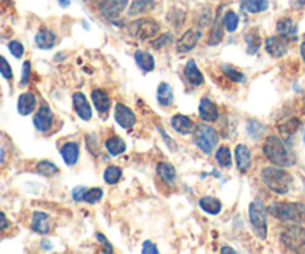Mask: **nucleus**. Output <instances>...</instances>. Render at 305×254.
I'll return each instance as SVG.
<instances>
[{"mask_svg": "<svg viewBox=\"0 0 305 254\" xmlns=\"http://www.w3.org/2000/svg\"><path fill=\"white\" fill-rule=\"evenodd\" d=\"M171 126L174 127L175 132H178L180 135H190L194 132V124L193 121L181 114H177L171 118Z\"/></svg>", "mask_w": 305, "mask_h": 254, "instance_id": "nucleus-21", "label": "nucleus"}, {"mask_svg": "<svg viewBox=\"0 0 305 254\" xmlns=\"http://www.w3.org/2000/svg\"><path fill=\"white\" fill-rule=\"evenodd\" d=\"M304 141H305V133H304Z\"/></svg>", "mask_w": 305, "mask_h": 254, "instance_id": "nucleus-52", "label": "nucleus"}, {"mask_svg": "<svg viewBox=\"0 0 305 254\" xmlns=\"http://www.w3.org/2000/svg\"><path fill=\"white\" fill-rule=\"evenodd\" d=\"M32 229L41 235H47L51 230V218L48 214L42 211L33 212V220H32Z\"/></svg>", "mask_w": 305, "mask_h": 254, "instance_id": "nucleus-16", "label": "nucleus"}, {"mask_svg": "<svg viewBox=\"0 0 305 254\" xmlns=\"http://www.w3.org/2000/svg\"><path fill=\"white\" fill-rule=\"evenodd\" d=\"M281 244L293 253H305V229L301 226H289L280 235Z\"/></svg>", "mask_w": 305, "mask_h": 254, "instance_id": "nucleus-5", "label": "nucleus"}, {"mask_svg": "<svg viewBox=\"0 0 305 254\" xmlns=\"http://www.w3.org/2000/svg\"><path fill=\"white\" fill-rule=\"evenodd\" d=\"M222 253H232V254H235V250H232V248H229L228 245H225V247L222 248Z\"/></svg>", "mask_w": 305, "mask_h": 254, "instance_id": "nucleus-49", "label": "nucleus"}, {"mask_svg": "<svg viewBox=\"0 0 305 254\" xmlns=\"http://www.w3.org/2000/svg\"><path fill=\"white\" fill-rule=\"evenodd\" d=\"M59 2H60L61 6H64V8H66V6H69V0H59Z\"/></svg>", "mask_w": 305, "mask_h": 254, "instance_id": "nucleus-51", "label": "nucleus"}, {"mask_svg": "<svg viewBox=\"0 0 305 254\" xmlns=\"http://www.w3.org/2000/svg\"><path fill=\"white\" fill-rule=\"evenodd\" d=\"M105 147L108 150V153L111 156H120L126 151V142L123 141L120 136H111L110 139H107L105 142Z\"/></svg>", "mask_w": 305, "mask_h": 254, "instance_id": "nucleus-30", "label": "nucleus"}, {"mask_svg": "<svg viewBox=\"0 0 305 254\" xmlns=\"http://www.w3.org/2000/svg\"><path fill=\"white\" fill-rule=\"evenodd\" d=\"M193 141H194V145L200 151H204L205 154H210L217 147L220 138H219V133L216 132V129L207 126V124H200V126L194 127Z\"/></svg>", "mask_w": 305, "mask_h": 254, "instance_id": "nucleus-4", "label": "nucleus"}, {"mask_svg": "<svg viewBox=\"0 0 305 254\" xmlns=\"http://www.w3.org/2000/svg\"><path fill=\"white\" fill-rule=\"evenodd\" d=\"M157 175H159L163 181H166V183H172V181L177 178L175 168H174L171 163H168V162H162V163L157 165Z\"/></svg>", "mask_w": 305, "mask_h": 254, "instance_id": "nucleus-31", "label": "nucleus"}, {"mask_svg": "<svg viewBox=\"0 0 305 254\" xmlns=\"http://www.w3.org/2000/svg\"><path fill=\"white\" fill-rule=\"evenodd\" d=\"M216 160L222 168H229L232 165V156H231V151L226 145L219 148V151L216 154Z\"/></svg>", "mask_w": 305, "mask_h": 254, "instance_id": "nucleus-35", "label": "nucleus"}, {"mask_svg": "<svg viewBox=\"0 0 305 254\" xmlns=\"http://www.w3.org/2000/svg\"><path fill=\"white\" fill-rule=\"evenodd\" d=\"M159 30H160V24L153 18H141V20L133 21L129 26L130 35L141 39V41L154 38L159 33Z\"/></svg>", "mask_w": 305, "mask_h": 254, "instance_id": "nucleus-7", "label": "nucleus"}, {"mask_svg": "<svg viewBox=\"0 0 305 254\" xmlns=\"http://www.w3.org/2000/svg\"><path fill=\"white\" fill-rule=\"evenodd\" d=\"M219 115H220L219 114V108H217V105L211 99H208V97L200 99V103H199V117L204 121L213 123V121H216L219 118Z\"/></svg>", "mask_w": 305, "mask_h": 254, "instance_id": "nucleus-13", "label": "nucleus"}, {"mask_svg": "<svg viewBox=\"0 0 305 254\" xmlns=\"http://www.w3.org/2000/svg\"><path fill=\"white\" fill-rule=\"evenodd\" d=\"M9 227V220L6 218V215L3 212H0V232L6 230Z\"/></svg>", "mask_w": 305, "mask_h": 254, "instance_id": "nucleus-46", "label": "nucleus"}, {"mask_svg": "<svg viewBox=\"0 0 305 254\" xmlns=\"http://www.w3.org/2000/svg\"><path fill=\"white\" fill-rule=\"evenodd\" d=\"M277 32L286 41H295L298 38V26L292 18H281L277 23Z\"/></svg>", "mask_w": 305, "mask_h": 254, "instance_id": "nucleus-14", "label": "nucleus"}, {"mask_svg": "<svg viewBox=\"0 0 305 254\" xmlns=\"http://www.w3.org/2000/svg\"><path fill=\"white\" fill-rule=\"evenodd\" d=\"M184 75L187 78V81L191 84V85H200L204 84V75L200 73V70L197 69V66L194 63V60H188L185 67H184Z\"/></svg>", "mask_w": 305, "mask_h": 254, "instance_id": "nucleus-22", "label": "nucleus"}, {"mask_svg": "<svg viewBox=\"0 0 305 254\" xmlns=\"http://www.w3.org/2000/svg\"><path fill=\"white\" fill-rule=\"evenodd\" d=\"M172 44V35L171 33H165V35H160L157 39H153L151 41V47H154L156 50H160L166 45Z\"/></svg>", "mask_w": 305, "mask_h": 254, "instance_id": "nucleus-39", "label": "nucleus"}, {"mask_svg": "<svg viewBox=\"0 0 305 254\" xmlns=\"http://www.w3.org/2000/svg\"><path fill=\"white\" fill-rule=\"evenodd\" d=\"M0 75H2L5 79H8V81H11L12 76H14V72H12L11 64L8 63V60H6L3 56H0Z\"/></svg>", "mask_w": 305, "mask_h": 254, "instance_id": "nucleus-41", "label": "nucleus"}, {"mask_svg": "<svg viewBox=\"0 0 305 254\" xmlns=\"http://www.w3.org/2000/svg\"><path fill=\"white\" fill-rule=\"evenodd\" d=\"M223 30H225V26H223V20L220 18V9H219L217 17L214 20V24H213V29H211L208 45H219L223 41V35H225Z\"/></svg>", "mask_w": 305, "mask_h": 254, "instance_id": "nucleus-25", "label": "nucleus"}, {"mask_svg": "<svg viewBox=\"0 0 305 254\" xmlns=\"http://www.w3.org/2000/svg\"><path fill=\"white\" fill-rule=\"evenodd\" d=\"M248 217L251 227L257 238L265 239L268 233V226H266V215H265V208L260 200H253L248 206Z\"/></svg>", "mask_w": 305, "mask_h": 254, "instance_id": "nucleus-6", "label": "nucleus"}, {"mask_svg": "<svg viewBox=\"0 0 305 254\" xmlns=\"http://www.w3.org/2000/svg\"><path fill=\"white\" fill-rule=\"evenodd\" d=\"M72 102H73V108L78 114V117L81 120H85L88 121L91 118V106L90 103L87 102L85 96L82 93H75L73 97H72Z\"/></svg>", "mask_w": 305, "mask_h": 254, "instance_id": "nucleus-15", "label": "nucleus"}, {"mask_svg": "<svg viewBox=\"0 0 305 254\" xmlns=\"http://www.w3.org/2000/svg\"><path fill=\"white\" fill-rule=\"evenodd\" d=\"M142 253L144 254H157L159 253V250H157L156 244H153L151 241H145V242L142 244Z\"/></svg>", "mask_w": 305, "mask_h": 254, "instance_id": "nucleus-44", "label": "nucleus"}, {"mask_svg": "<svg viewBox=\"0 0 305 254\" xmlns=\"http://www.w3.org/2000/svg\"><path fill=\"white\" fill-rule=\"evenodd\" d=\"M241 8L248 14H259V12H265L269 8V2L268 0H243Z\"/></svg>", "mask_w": 305, "mask_h": 254, "instance_id": "nucleus-28", "label": "nucleus"}, {"mask_svg": "<svg viewBox=\"0 0 305 254\" xmlns=\"http://www.w3.org/2000/svg\"><path fill=\"white\" fill-rule=\"evenodd\" d=\"M154 6V0H133V3L129 8V15L136 17L147 11H150Z\"/></svg>", "mask_w": 305, "mask_h": 254, "instance_id": "nucleus-32", "label": "nucleus"}, {"mask_svg": "<svg viewBox=\"0 0 305 254\" xmlns=\"http://www.w3.org/2000/svg\"><path fill=\"white\" fill-rule=\"evenodd\" d=\"M35 41H36V45L41 50H50V48H53L56 45L57 35L50 29H42L41 32H38Z\"/></svg>", "mask_w": 305, "mask_h": 254, "instance_id": "nucleus-20", "label": "nucleus"}, {"mask_svg": "<svg viewBox=\"0 0 305 254\" xmlns=\"http://www.w3.org/2000/svg\"><path fill=\"white\" fill-rule=\"evenodd\" d=\"M247 132L253 139H257L265 132V127H263V124H260L259 121H250L247 124Z\"/></svg>", "mask_w": 305, "mask_h": 254, "instance_id": "nucleus-40", "label": "nucleus"}, {"mask_svg": "<svg viewBox=\"0 0 305 254\" xmlns=\"http://www.w3.org/2000/svg\"><path fill=\"white\" fill-rule=\"evenodd\" d=\"M8 48H9L11 54H12L15 59H20V57L24 54V47H23V44L18 42V41H11V42L8 44Z\"/></svg>", "mask_w": 305, "mask_h": 254, "instance_id": "nucleus-42", "label": "nucleus"}, {"mask_svg": "<svg viewBox=\"0 0 305 254\" xmlns=\"http://www.w3.org/2000/svg\"><path fill=\"white\" fill-rule=\"evenodd\" d=\"M91 100H93V105L97 109V112L102 117H107V114L111 108V99H110L108 93L105 90L96 88L91 91Z\"/></svg>", "mask_w": 305, "mask_h": 254, "instance_id": "nucleus-12", "label": "nucleus"}, {"mask_svg": "<svg viewBox=\"0 0 305 254\" xmlns=\"http://www.w3.org/2000/svg\"><path fill=\"white\" fill-rule=\"evenodd\" d=\"M157 102L165 108L172 106V103H174V91H172V87L168 82H162L159 85V88H157Z\"/></svg>", "mask_w": 305, "mask_h": 254, "instance_id": "nucleus-23", "label": "nucleus"}, {"mask_svg": "<svg viewBox=\"0 0 305 254\" xmlns=\"http://www.w3.org/2000/svg\"><path fill=\"white\" fill-rule=\"evenodd\" d=\"M102 196H104V190L102 189H91V190H85L82 200H85L87 203L93 205V203H97L102 199Z\"/></svg>", "mask_w": 305, "mask_h": 254, "instance_id": "nucleus-37", "label": "nucleus"}, {"mask_svg": "<svg viewBox=\"0 0 305 254\" xmlns=\"http://www.w3.org/2000/svg\"><path fill=\"white\" fill-rule=\"evenodd\" d=\"M199 206L202 208V211L211 215H217L222 211V202L217 197H211V196L202 197L199 200Z\"/></svg>", "mask_w": 305, "mask_h": 254, "instance_id": "nucleus-26", "label": "nucleus"}, {"mask_svg": "<svg viewBox=\"0 0 305 254\" xmlns=\"http://www.w3.org/2000/svg\"><path fill=\"white\" fill-rule=\"evenodd\" d=\"M238 24H240V17L237 15V12L228 11L225 14V17H223V26H225V29L229 33H234L238 29Z\"/></svg>", "mask_w": 305, "mask_h": 254, "instance_id": "nucleus-34", "label": "nucleus"}, {"mask_svg": "<svg viewBox=\"0 0 305 254\" xmlns=\"http://www.w3.org/2000/svg\"><path fill=\"white\" fill-rule=\"evenodd\" d=\"M60 154L67 166H73L79 159V145L76 142H66L60 148Z\"/></svg>", "mask_w": 305, "mask_h": 254, "instance_id": "nucleus-18", "label": "nucleus"}, {"mask_svg": "<svg viewBox=\"0 0 305 254\" xmlns=\"http://www.w3.org/2000/svg\"><path fill=\"white\" fill-rule=\"evenodd\" d=\"M265 50L272 57H283L287 53L289 45L287 41L281 36H271L265 41Z\"/></svg>", "mask_w": 305, "mask_h": 254, "instance_id": "nucleus-11", "label": "nucleus"}, {"mask_svg": "<svg viewBox=\"0 0 305 254\" xmlns=\"http://www.w3.org/2000/svg\"><path fill=\"white\" fill-rule=\"evenodd\" d=\"M135 62L136 64L144 70V72H151L154 70V59L150 53L147 51H142V50H138L135 53Z\"/></svg>", "mask_w": 305, "mask_h": 254, "instance_id": "nucleus-27", "label": "nucleus"}, {"mask_svg": "<svg viewBox=\"0 0 305 254\" xmlns=\"http://www.w3.org/2000/svg\"><path fill=\"white\" fill-rule=\"evenodd\" d=\"M114 118L117 121V124L123 129H132L136 124V117L133 114V111L130 108H127L123 103H117L116 109H114Z\"/></svg>", "mask_w": 305, "mask_h": 254, "instance_id": "nucleus-9", "label": "nucleus"}, {"mask_svg": "<svg viewBox=\"0 0 305 254\" xmlns=\"http://www.w3.org/2000/svg\"><path fill=\"white\" fill-rule=\"evenodd\" d=\"M84 193H85V187H76V189H73V191H72V196H73V199L76 202H81L82 197H84Z\"/></svg>", "mask_w": 305, "mask_h": 254, "instance_id": "nucleus-45", "label": "nucleus"}, {"mask_svg": "<svg viewBox=\"0 0 305 254\" xmlns=\"http://www.w3.org/2000/svg\"><path fill=\"white\" fill-rule=\"evenodd\" d=\"M245 42H247V53L248 54H256L262 45V39H260V35L257 33V30H250L248 33L244 35Z\"/></svg>", "mask_w": 305, "mask_h": 254, "instance_id": "nucleus-29", "label": "nucleus"}, {"mask_svg": "<svg viewBox=\"0 0 305 254\" xmlns=\"http://www.w3.org/2000/svg\"><path fill=\"white\" fill-rule=\"evenodd\" d=\"M265 157L278 168H290L295 165L293 153L286 147L283 139L277 136H268L263 142Z\"/></svg>", "mask_w": 305, "mask_h": 254, "instance_id": "nucleus-1", "label": "nucleus"}, {"mask_svg": "<svg viewBox=\"0 0 305 254\" xmlns=\"http://www.w3.org/2000/svg\"><path fill=\"white\" fill-rule=\"evenodd\" d=\"M223 72H225V75L231 79V81H235V82H243L245 79L244 73H241V72H238L235 67H232V66H228V64H225L223 66Z\"/></svg>", "mask_w": 305, "mask_h": 254, "instance_id": "nucleus-38", "label": "nucleus"}, {"mask_svg": "<svg viewBox=\"0 0 305 254\" xmlns=\"http://www.w3.org/2000/svg\"><path fill=\"white\" fill-rule=\"evenodd\" d=\"M123 172L120 168H117V166H108L105 169V172H104V180L108 184H117L120 181Z\"/></svg>", "mask_w": 305, "mask_h": 254, "instance_id": "nucleus-36", "label": "nucleus"}, {"mask_svg": "<svg viewBox=\"0 0 305 254\" xmlns=\"http://www.w3.org/2000/svg\"><path fill=\"white\" fill-rule=\"evenodd\" d=\"M301 56H302V59H304L305 62V42L301 44Z\"/></svg>", "mask_w": 305, "mask_h": 254, "instance_id": "nucleus-50", "label": "nucleus"}, {"mask_svg": "<svg viewBox=\"0 0 305 254\" xmlns=\"http://www.w3.org/2000/svg\"><path fill=\"white\" fill-rule=\"evenodd\" d=\"M269 214L284 223H305V203L277 202L268 208Z\"/></svg>", "mask_w": 305, "mask_h": 254, "instance_id": "nucleus-3", "label": "nucleus"}, {"mask_svg": "<svg viewBox=\"0 0 305 254\" xmlns=\"http://www.w3.org/2000/svg\"><path fill=\"white\" fill-rule=\"evenodd\" d=\"M127 6V0H110L104 9H102V15H105L107 18H116L122 14L123 11Z\"/></svg>", "mask_w": 305, "mask_h": 254, "instance_id": "nucleus-24", "label": "nucleus"}, {"mask_svg": "<svg viewBox=\"0 0 305 254\" xmlns=\"http://www.w3.org/2000/svg\"><path fill=\"white\" fill-rule=\"evenodd\" d=\"M96 238H97V239H99V241H100V242H102L104 245H107V247H108V248L111 250V253H113V245H111V244H110V242H108V241H107V239H105L104 236H102V233H96Z\"/></svg>", "mask_w": 305, "mask_h": 254, "instance_id": "nucleus-47", "label": "nucleus"}, {"mask_svg": "<svg viewBox=\"0 0 305 254\" xmlns=\"http://www.w3.org/2000/svg\"><path fill=\"white\" fill-rule=\"evenodd\" d=\"M36 169H38V172H39L41 175L48 177V178L56 177L57 172H59V168H57L53 162H50V160H42V162H39L38 166H36Z\"/></svg>", "mask_w": 305, "mask_h": 254, "instance_id": "nucleus-33", "label": "nucleus"}, {"mask_svg": "<svg viewBox=\"0 0 305 254\" xmlns=\"http://www.w3.org/2000/svg\"><path fill=\"white\" fill-rule=\"evenodd\" d=\"M30 72H32V67H30V62H24L23 63V73H21V81H20V85L21 87H26L29 84V79H30Z\"/></svg>", "mask_w": 305, "mask_h": 254, "instance_id": "nucleus-43", "label": "nucleus"}, {"mask_svg": "<svg viewBox=\"0 0 305 254\" xmlns=\"http://www.w3.org/2000/svg\"><path fill=\"white\" fill-rule=\"evenodd\" d=\"M53 120H54V115H53L51 108L47 103H44L38 109L36 115L33 117V124L39 132H47V130H50V127L53 126Z\"/></svg>", "mask_w": 305, "mask_h": 254, "instance_id": "nucleus-10", "label": "nucleus"}, {"mask_svg": "<svg viewBox=\"0 0 305 254\" xmlns=\"http://www.w3.org/2000/svg\"><path fill=\"white\" fill-rule=\"evenodd\" d=\"M235 160H237V166L241 172H247L248 168L251 166V151L250 148L244 145V144H240L237 145L235 148Z\"/></svg>", "mask_w": 305, "mask_h": 254, "instance_id": "nucleus-17", "label": "nucleus"}, {"mask_svg": "<svg viewBox=\"0 0 305 254\" xmlns=\"http://www.w3.org/2000/svg\"><path fill=\"white\" fill-rule=\"evenodd\" d=\"M260 177H262V181L266 184V187L277 194H286L290 190V186L293 183L292 175L278 166L277 168L268 166V168L262 169Z\"/></svg>", "mask_w": 305, "mask_h": 254, "instance_id": "nucleus-2", "label": "nucleus"}, {"mask_svg": "<svg viewBox=\"0 0 305 254\" xmlns=\"http://www.w3.org/2000/svg\"><path fill=\"white\" fill-rule=\"evenodd\" d=\"M200 36H202V32L197 30V29L187 30L183 36L177 41V51L178 53H188V51H191L197 45V42L200 41Z\"/></svg>", "mask_w": 305, "mask_h": 254, "instance_id": "nucleus-8", "label": "nucleus"}, {"mask_svg": "<svg viewBox=\"0 0 305 254\" xmlns=\"http://www.w3.org/2000/svg\"><path fill=\"white\" fill-rule=\"evenodd\" d=\"M290 5H292L293 8L299 9V8L305 6V0H290Z\"/></svg>", "mask_w": 305, "mask_h": 254, "instance_id": "nucleus-48", "label": "nucleus"}, {"mask_svg": "<svg viewBox=\"0 0 305 254\" xmlns=\"http://www.w3.org/2000/svg\"><path fill=\"white\" fill-rule=\"evenodd\" d=\"M36 108V97L32 93H23L18 97V103H17V109L20 112V115H30Z\"/></svg>", "mask_w": 305, "mask_h": 254, "instance_id": "nucleus-19", "label": "nucleus"}]
</instances>
